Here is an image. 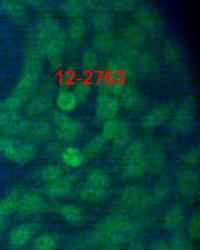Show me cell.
I'll return each mask as SVG.
<instances>
[{
  "instance_id": "6da1fadb",
  "label": "cell",
  "mask_w": 200,
  "mask_h": 250,
  "mask_svg": "<svg viewBox=\"0 0 200 250\" xmlns=\"http://www.w3.org/2000/svg\"><path fill=\"white\" fill-rule=\"evenodd\" d=\"M0 155L16 163H25L35 156V148L32 145L21 141L0 137Z\"/></svg>"
},
{
  "instance_id": "7a4b0ae2",
  "label": "cell",
  "mask_w": 200,
  "mask_h": 250,
  "mask_svg": "<svg viewBox=\"0 0 200 250\" xmlns=\"http://www.w3.org/2000/svg\"><path fill=\"white\" fill-rule=\"evenodd\" d=\"M36 234V227L32 224H20L11 229L8 235L9 244L14 249L28 245Z\"/></svg>"
},
{
  "instance_id": "3957f363",
  "label": "cell",
  "mask_w": 200,
  "mask_h": 250,
  "mask_svg": "<svg viewBox=\"0 0 200 250\" xmlns=\"http://www.w3.org/2000/svg\"><path fill=\"white\" fill-rule=\"evenodd\" d=\"M43 201L38 194L28 192L21 193L20 203L18 206V213L21 215H32L41 210Z\"/></svg>"
},
{
  "instance_id": "277c9868",
  "label": "cell",
  "mask_w": 200,
  "mask_h": 250,
  "mask_svg": "<svg viewBox=\"0 0 200 250\" xmlns=\"http://www.w3.org/2000/svg\"><path fill=\"white\" fill-rule=\"evenodd\" d=\"M20 195L21 192L20 191H13L0 199V214L5 217H8L15 213H18Z\"/></svg>"
},
{
  "instance_id": "5b68a950",
  "label": "cell",
  "mask_w": 200,
  "mask_h": 250,
  "mask_svg": "<svg viewBox=\"0 0 200 250\" xmlns=\"http://www.w3.org/2000/svg\"><path fill=\"white\" fill-rule=\"evenodd\" d=\"M99 115L103 119H109L116 115L118 110V105L115 100L109 98L101 99L99 101L98 106Z\"/></svg>"
},
{
  "instance_id": "8992f818",
  "label": "cell",
  "mask_w": 200,
  "mask_h": 250,
  "mask_svg": "<svg viewBox=\"0 0 200 250\" xmlns=\"http://www.w3.org/2000/svg\"><path fill=\"white\" fill-rule=\"evenodd\" d=\"M63 160L70 167H78L82 164V155L75 148H68L63 152Z\"/></svg>"
},
{
  "instance_id": "52a82bcc",
  "label": "cell",
  "mask_w": 200,
  "mask_h": 250,
  "mask_svg": "<svg viewBox=\"0 0 200 250\" xmlns=\"http://www.w3.org/2000/svg\"><path fill=\"white\" fill-rule=\"evenodd\" d=\"M57 104L61 109L64 111H71L76 106L77 101L75 96L69 92H63L60 95Z\"/></svg>"
},
{
  "instance_id": "ba28073f",
  "label": "cell",
  "mask_w": 200,
  "mask_h": 250,
  "mask_svg": "<svg viewBox=\"0 0 200 250\" xmlns=\"http://www.w3.org/2000/svg\"><path fill=\"white\" fill-rule=\"evenodd\" d=\"M53 246V238L43 234L38 237L34 242V250H51Z\"/></svg>"
},
{
  "instance_id": "9c48e42d",
  "label": "cell",
  "mask_w": 200,
  "mask_h": 250,
  "mask_svg": "<svg viewBox=\"0 0 200 250\" xmlns=\"http://www.w3.org/2000/svg\"><path fill=\"white\" fill-rule=\"evenodd\" d=\"M63 217L68 221H77L80 217V212L76 207L74 206H65L61 209Z\"/></svg>"
},
{
  "instance_id": "30bf717a",
  "label": "cell",
  "mask_w": 200,
  "mask_h": 250,
  "mask_svg": "<svg viewBox=\"0 0 200 250\" xmlns=\"http://www.w3.org/2000/svg\"><path fill=\"white\" fill-rule=\"evenodd\" d=\"M6 228V217L0 214V234L5 230Z\"/></svg>"
}]
</instances>
